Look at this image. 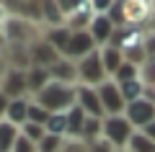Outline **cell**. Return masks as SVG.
I'll use <instances>...</instances> for the list:
<instances>
[{
    "instance_id": "cell-1",
    "label": "cell",
    "mask_w": 155,
    "mask_h": 152,
    "mask_svg": "<svg viewBox=\"0 0 155 152\" xmlns=\"http://www.w3.org/2000/svg\"><path fill=\"white\" fill-rule=\"evenodd\" d=\"M75 90L78 85H62V82H49L44 90L34 95L39 106H44L49 114H67L75 106Z\"/></svg>"
},
{
    "instance_id": "cell-2",
    "label": "cell",
    "mask_w": 155,
    "mask_h": 152,
    "mask_svg": "<svg viewBox=\"0 0 155 152\" xmlns=\"http://www.w3.org/2000/svg\"><path fill=\"white\" fill-rule=\"evenodd\" d=\"M134 126L129 124L127 116H106L104 119V139L114 147L116 152H127V144L134 134Z\"/></svg>"
},
{
    "instance_id": "cell-3",
    "label": "cell",
    "mask_w": 155,
    "mask_h": 152,
    "mask_svg": "<svg viewBox=\"0 0 155 152\" xmlns=\"http://www.w3.org/2000/svg\"><path fill=\"white\" fill-rule=\"evenodd\" d=\"M106 80H111V77L106 75V70H104V62H101L98 49H96L91 57H85V60L78 62V82H80V85L98 88L101 82H106Z\"/></svg>"
},
{
    "instance_id": "cell-4",
    "label": "cell",
    "mask_w": 155,
    "mask_h": 152,
    "mask_svg": "<svg viewBox=\"0 0 155 152\" xmlns=\"http://www.w3.org/2000/svg\"><path fill=\"white\" fill-rule=\"evenodd\" d=\"M96 90H98V98H101V106H104L106 116H124V111H127V101H124V95H122L119 82L106 80V82H101Z\"/></svg>"
},
{
    "instance_id": "cell-5",
    "label": "cell",
    "mask_w": 155,
    "mask_h": 152,
    "mask_svg": "<svg viewBox=\"0 0 155 152\" xmlns=\"http://www.w3.org/2000/svg\"><path fill=\"white\" fill-rule=\"evenodd\" d=\"M124 116L129 119V124H132L137 131L145 129L150 121H155V101H153V98H147V95L140 98V101H132V103H127Z\"/></svg>"
},
{
    "instance_id": "cell-6",
    "label": "cell",
    "mask_w": 155,
    "mask_h": 152,
    "mask_svg": "<svg viewBox=\"0 0 155 152\" xmlns=\"http://www.w3.org/2000/svg\"><path fill=\"white\" fill-rule=\"evenodd\" d=\"M75 103L80 106L88 116H93V119H106V111H104V106H101V98H98V90H96V88L80 85V82H78Z\"/></svg>"
},
{
    "instance_id": "cell-7",
    "label": "cell",
    "mask_w": 155,
    "mask_h": 152,
    "mask_svg": "<svg viewBox=\"0 0 155 152\" xmlns=\"http://www.w3.org/2000/svg\"><path fill=\"white\" fill-rule=\"evenodd\" d=\"M98 49V44L93 41V36H91V31H72V39H70V47H67V60L72 62H80L85 60V57H91Z\"/></svg>"
},
{
    "instance_id": "cell-8",
    "label": "cell",
    "mask_w": 155,
    "mask_h": 152,
    "mask_svg": "<svg viewBox=\"0 0 155 152\" xmlns=\"http://www.w3.org/2000/svg\"><path fill=\"white\" fill-rule=\"evenodd\" d=\"M60 60H62V54L52 47L49 41H47L44 36H39L36 41L31 44V62H34L36 67H47V70H49V67L57 65Z\"/></svg>"
},
{
    "instance_id": "cell-9",
    "label": "cell",
    "mask_w": 155,
    "mask_h": 152,
    "mask_svg": "<svg viewBox=\"0 0 155 152\" xmlns=\"http://www.w3.org/2000/svg\"><path fill=\"white\" fill-rule=\"evenodd\" d=\"M0 90L5 93L11 101H16V98H26L28 93V85H26V72L23 70H8L5 77L0 80Z\"/></svg>"
},
{
    "instance_id": "cell-10",
    "label": "cell",
    "mask_w": 155,
    "mask_h": 152,
    "mask_svg": "<svg viewBox=\"0 0 155 152\" xmlns=\"http://www.w3.org/2000/svg\"><path fill=\"white\" fill-rule=\"evenodd\" d=\"M49 77L52 82H62V85H78V62L62 57L57 65L49 67Z\"/></svg>"
},
{
    "instance_id": "cell-11",
    "label": "cell",
    "mask_w": 155,
    "mask_h": 152,
    "mask_svg": "<svg viewBox=\"0 0 155 152\" xmlns=\"http://www.w3.org/2000/svg\"><path fill=\"white\" fill-rule=\"evenodd\" d=\"M88 31H91V36H93V41L98 44V49H101V47H106V44H111L116 26L109 21V16H93Z\"/></svg>"
},
{
    "instance_id": "cell-12",
    "label": "cell",
    "mask_w": 155,
    "mask_h": 152,
    "mask_svg": "<svg viewBox=\"0 0 155 152\" xmlns=\"http://www.w3.org/2000/svg\"><path fill=\"white\" fill-rule=\"evenodd\" d=\"M98 54H101V62H104V70L109 77H114L116 72H119V67L127 62V57H124V52L119 47H114V44H106V47L98 49Z\"/></svg>"
},
{
    "instance_id": "cell-13",
    "label": "cell",
    "mask_w": 155,
    "mask_h": 152,
    "mask_svg": "<svg viewBox=\"0 0 155 152\" xmlns=\"http://www.w3.org/2000/svg\"><path fill=\"white\" fill-rule=\"evenodd\" d=\"M49 82H52V77H49V70H47V67L31 65L26 70V85H28V93H31V95H39Z\"/></svg>"
},
{
    "instance_id": "cell-14",
    "label": "cell",
    "mask_w": 155,
    "mask_h": 152,
    "mask_svg": "<svg viewBox=\"0 0 155 152\" xmlns=\"http://www.w3.org/2000/svg\"><path fill=\"white\" fill-rule=\"evenodd\" d=\"M44 39L52 44V47L60 52L62 57L67 54V47H70V39H72V31H70V26H57V28H47V34H44Z\"/></svg>"
},
{
    "instance_id": "cell-15",
    "label": "cell",
    "mask_w": 155,
    "mask_h": 152,
    "mask_svg": "<svg viewBox=\"0 0 155 152\" xmlns=\"http://www.w3.org/2000/svg\"><path fill=\"white\" fill-rule=\"evenodd\" d=\"M65 116H67V137H70V139H80L83 126H85V121H88V114H85V111L75 103Z\"/></svg>"
},
{
    "instance_id": "cell-16",
    "label": "cell",
    "mask_w": 155,
    "mask_h": 152,
    "mask_svg": "<svg viewBox=\"0 0 155 152\" xmlns=\"http://www.w3.org/2000/svg\"><path fill=\"white\" fill-rule=\"evenodd\" d=\"M41 23H47L49 28L67 26V18H65V13L60 11L57 0H44V3H41Z\"/></svg>"
},
{
    "instance_id": "cell-17",
    "label": "cell",
    "mask_w": 155,
    "mask_h": 152,
    "mask_svg": "<svg viewBox=\"0 0 155 152\" xmlns=\"http://www.w3.org/2000/svg\"><path fill=\"white\" fill-rule=\"evenodd\" d=\"M28 106H31V98H16V101H11L5 119L16 126H23L28 121Z\"/></svg>"
},
{
    "instance_id": "cell-18",
    "label": "cell",
    "mask_w": 155,
    "mask_h": 152,
    "mask_svg": "<svg viewBox=\"0 0 155 152\" xmlns=\"http://www.w3.org/2000/svg\"><path fill=\"white\" fill-rule=\"evenodd\" d=\"M18 137H21V126L11 124V121H0V152H13Z\"/></svg>"
},
{
    "instance_id": "cell-19",
    "label": "cell",
    "mask_w": 155,
    "mask_h": 152,
    "mask_svg": "<svg viewBox=\"0 0 155 152\" xmlns=\"http://www.w3.org/2000/svg\"><path fill=\"white\" fill-rule=\"evenodd\" d=\"M80 139H83L85 144L104 139V119H93V116H88V121H85V126H83Z\"/></svg>"
},
{
    "instance_id": "cell-20",
    "label": "cell",
    "mask_w": 155,
    "mask_h": 152,
    "mask_svg": "<svg viewBox=\"0 0 155 152\" xmlns=\"http://www.w3.org/2000/svg\"><path fill=\"white\" fill-rule=\"evenodd\" d=\"M122 95L127 103H132V101H140V98H145V93H147V88H145V80L142 77H137V80H129V82H122Z\"/></svg>"
},
{
    "instance_id": "cell-21",
    "label": "cell",
    "mask_w": 155,
    "mask_h": 152,
    "mask_svg": "<svg viewBox=\"0 0 155 152\" xmlns=\"http://www.w3.org/2000/svg\"><path fill=\"white\" fill-rule=\"evenodd\" d=\"M137 77H142V67H137V65H134V62H124V65L119 67V72H116V75L111 77V80H114V82H119V85H122V82L137 80Z\"/></svg>"
},
{
    "instance_id": "cell-22",
    "label": "cell",
    "mask_w": 155,
    "mask_h": 152,
    "mask_svg": "<svg viewBox=\"0 0 155 152\" xmlns=\"http://www.w3.org/2000/svg\"><path fill=\"white\" fill-rule=\"evenodd\" d=\"M127 152H155V142L147 139L142 131H134L129 144H127Z\"/></svg>"
},
{
    "instance_id": "cell-23",
    "label": "cell",
    "mask_w": 155,
    "mask_h": 152,
    "mask_svg": "<svg viewBox=\"0 0 155 152\" xmlns=\"http://www.w3.org/2000/svg\"><path fill=\"white\" fill-rule=\"evenodd\" d=\"M44 129H47V134H54V137H67V116H65V114H52Z\"/></svg>"
},
{
    "instance_id": "cell-24",
    "label": "cell",
    "mask_w": 155,
    "mask_h": 152,
    "mask_svg": "<svg viewBox=\"0 0 155 152\" xmlns=\"http://www.w3.org/2000/svg\"><path fill=\"white\" fill-rule=\"evenodd\" d=\"M49 111L44 108V106H39L36 101L31 98V106H28V124H39V126H47V121H49Z\"/></svg>"
},
{
    "instance_id": "cell-25",
    "label": "cell",
    "mask_w": 155,
    "mask_h": 152,
    "mask_svg": "<svg viewBox=\"0 0 155 152\" xmlns=\"http://www.w3.org/2000/svg\"><path fill=\"white\" fill-rule=\"evenodd\" d=\"M65 144V137H54V134H44V139L36 144L39 152H60Z\"/></svg>"
},
{
    "instance_id": "cell-26",
    "label": "cell",
    "mask_w": 155,
    "mask_h": 152,
    "mask_svg": "<svg viewBox=\"0 0 155 152\" xmlns=\"http://www.w3.org/2000/svg\"><path fill=\"white\" fill-rule=\"evenodd\" d=\"M21 134L26 137V139H31L34 144H39V142L44 139V134H47V129H44V126H39V124H28V121H26V124L21 126Z\"/></svg>"
},
{
    "instance_id": "cell-27",
    "label": "cell",
    "mask_w": 155,
    "mask_h": 152,
    "mask_svg": "<svg viewBox=\"0 0 155 152\" xmlns=\"http://www.w3.org/2000/svg\"><path fill=\"white\" fill-rule=\"evenodd\" d=\"M60 152H88V144L83 139H70V137H65V144H62Z\"/></svg>"
},
{
    "instance_id": "cell-28",
    "label": "cell",
    "mask_w": 155,
    "mask_h": 152,
    "mask_svg": "<svg viewBox=\"0 0 155 152\" xmlns=\"http://www.w3.org/2000/svg\"><path fill=\"white\" fill-rule=\"evenodd\" d=\"M13 152H39L36 150V144H34L31 139H26V137H18V142H16V147H13Z\"/></svg>"
},
{
    "instance_id": "cell-29",
    "label": "cell",
    "mask_w": 155,
    "mask_h": 152,
    "mask_svg": "<svg viewBox=\"0 0 155 152\" xmlns=\"http://www.w3.org/2000/svg\"><path fill=\"white\" fill-rule=\"evenodd\" d=\"M88 152H116V150L106 139H98V142H91L88 144Z\"/></svg>"
},
{
    "instance_id": "cell-30",
    "label": "cell",
    "mask_w": 155,
    "mask_h": 152,
    "mask_svg": "<svg viewBox=\"0 0 155 152\" xmlns=\"http://www.w3.org/2000/svg\"><path fill=\"white\" fill-rule=\"evenodd\" d=\"M8 106H11V98L0 90V121H5V116H8Z\"/></svg>"
},
{
    "instance_id": "cell-31",
    "label": "cell",
    "mask_w": 155,
    "mask_h": 152,
    "mask_svg": "<svg viewBox=\"0 0 155 152\" xmlns=\"http://www.w3.org/2000/svg\"><path fill=\"white\" fill-rule=\"evenodd\" d=\"M145 70H147V80L153 82V80H155V57H150V60L142 65V72H145Z\"/></svg>"
},
{
    "instance_id": "cell-32",
    "label": "cell",
    "mask_w": 155,
    "mask_h": 152,
    "mask_svg": "<svg viewBox=\"0 0 155 152\" xmlns=\"http://www.w3.org/2000/svg\"><path fill=\"white\" fill-rule=\"evenodd\" d=\"M11 70V65H8V60H5V54H3V52H0V80H3V77H5V72Z\"/></svg>"
},
{
    "instance_id": "cell-33",
    "label": "cell",
    "mask_w": 155,
    "mask_h": 152,
    "mask_svg": "<svg viewBox=\"0 0 155 152\" xmlns=\"http://www.w3.org/2000/svg\"><path fill=\"white\" fill-rule=\"evenodd\" d=\"M140 131H142L147 139H153V142H155V121H150V124L145 126V129H140Z\"/></svg>"
}]
</instances>
